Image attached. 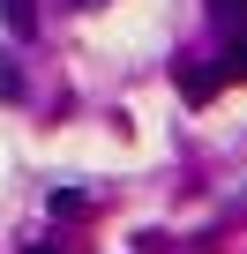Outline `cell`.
<instances>
[{"instance_id":"6da1fadb","label":"cell","mask_w":247,"mask_h":254,"mask_svg":"<svg viewBox=\"0 0 247 254\" xmlns=\"http://www.w3.org/2000/svg\"><path fill=\"white\" fill-rule=\"evenodd\" d=\"M180 90H187L195 105H210V97L225 90V67H217V75H202V67H180Z\"/></svg>"},{"instance_id":"277c9868","label":"cell","mask_w":247,"mask_h":254,"mask_svg":"<svg viewBox=\"0 0 247 254\" xmlns=\"http://www.w3.org/2000/svg\"><path fill=\"white\" fill-rule=\"evenodd\" d=\"M232 75H240V82H247V30H240V45H232V53H225V82H232Z\"/></svg>"},{"instance_id":"5b68a950","label":"cell","mask_w":247,"mask_h":254,"mask_svg":"<svg viewBox=\"0 0 247 254\" xmlns=\"http://www.w3.org/2000/svg\"><path fill=\"white\" fill-rule=\"evenodd\" d=\"M23 254H53V247H23Z\"/></svg>"},{"instance_id":"7a4b0ae2","label":"cell","mask_w":247,"mask_h":254,"mask_svg":"<svg viewBox=\"0 0 247 254\" xmlns=\"http://www.w3.org/2000/svg\"><path fill=\"white\" fill-rule=\"evenodd\" d=\"M0 23H8L15 38H30L38 30V0H0Z\"/></svg>"},{"instance_id":"3957f363","label":"cell","mask_w":247,"mask_h":254,"mask_svg":"<svg viewBox=\"0 0 247 254\" xmlns=\"http://www.w3.org/2000/svg\"><path fill=\"white\" fill-rule=\"evenodd\" d=\"M45 209H53V217H82V209H90V194H82V187H53V194H45Z\"/></svg>"}]
</instances>
